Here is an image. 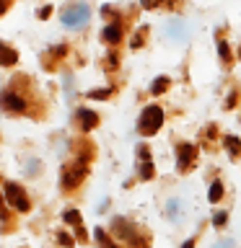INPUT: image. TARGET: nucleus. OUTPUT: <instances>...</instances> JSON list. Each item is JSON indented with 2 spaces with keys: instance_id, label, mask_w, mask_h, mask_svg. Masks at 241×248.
I'll return each instance as SVG.
<instances>
[{
  "instance_id": "0eeeda50",
  "label": "nucleus",
  "mask_w": 241,
  "mask_h": 248,
  "mask_svg": "<svg viewBox=\"0 0 241 248\" xmlns=\"http://www.w3.org/2000/svg\"><path fill=\"white\" fill-rule=\"evenodd\" d=\"M166 34L174 39V42H184L187 34H189V29H187L184 21H171L169 26H166Z\"/></svg>"
},
{
  "instance_id": "ddd939ff",
  "label": "nucleus",
  "mask_w": 241,
  "mask_h": 248,
  "mask_svg": "<svg viewBox=\"0 0 241 248\" xmlns=\"http://www.w3.org/2000/svg\"><path fill=\"white\" fill-rule=\"evenodd\" d=\"M120 36H122L120 26H106V29H104V42L114 44V42H120Z\"/></svg>"
},
{
  "instance_id": "5701e85b",
  "label": "nucleus",
  "mask_w": 241,
  "mask_h": 248,
  "mask_svg": "<svg viewBox=\"0 0 241 248\" xmlns=\"http://www.w3.org/2000/svg\"><path fill=\"white\" fill-rule=\"evenodd\" d=\"M91 96H93V98H106V96H109V91H93Z\"/></svg>"
},
{
  "instance_id": "9d476101",
  "label": "nucleus",
  "mask_w": 241,
  "mask_h": 248,
  "mask_svg": "<svg viewBox=\"0 0 241 248\" xmlns=\"http://www.w3.org/2000/svg\"><path fill=\"white\" fill-rule=\"evenodd\" d=\"M78 122H81L83 129H93V127H96V122H99V116L93 111H88V108H81V111H78Z\"/></svg>"
},
{
  "instance_id": "aec40b11",
  "label": "nucleus",
  "mask_w": 241,
  "mask_h": 248,
  "mask_svg": "<svg viewBox=\"0 0 241 248\" xmlns=\"http://www.w3.org/2000/svg\"><path fill=\"white\" fill-rule=\"evenodd\" d=\"M57 240H60L62 246H73V238H70L68 232H60V235H57Z\"/></svg>"
},
{
  "instance_id": "4468645a",
  "label": "nucleus",
  "mask_w": 241,
  "mask_h": 248,
  "mask_svg": "<svg viewBox=\"0 0 241 248\" xmlns=\"http://www.w3.org/2000/svg\"><path fill=\"white\" fill-rule=\"evenodd\" d=\"M221 197H223V186H221V181H215V184H210V191H207V199L213 202H221Z\"/></svg>"
},
{
  "instance_id": "1a4fd4ad",
  "label": "nucleus",
  "mask_w": 241,
  "mask_h": 248,
  "mask_svg": "<svg viewBox=\"0 0 241 248\" xmlns=\"http://www.w3.org/2000/svg\"><path fill=\"white\" fill-rule=\"evenodd\" d=\"M166 215L171 217L174 222H182L184 220V209H182V202L179 199H169V204H166Z\"/></svg>"
},
{
  "instance_id": "a211bd4d",
  "label": "nucleus",
  "mask_w": 241,
  "mask_h": 248,
  "mask_svg": "<svg viewBox=\"0 0 241 248\" xmlns=\"http://www.w3.org/2000/svg\"><path fill=\"white\" fill-rule=\"evenodd\" d=\"M218 49H221L223 60H231V52H228V46H225V42H218Z\"/></svg>"
},
{
  "instance_id": "7ed1b4c3",
  "label": "nucleus",
  "mask_w": 241,
  "mask_h": 248,
  "mask_svg": "<svg viewBox=\"0 0 241 248\" xmlns=\"http://www.w3.org/2000/svg\"><path fill=\"white\" fill-rule=\"evenodd\" d=\"M5 199H8V204H11V207H16V209H18V212H29V197H26V194H23V189H21V186L18 184H5Z\"/></svg>"
},
{
  "instance_id": "423d86ee",
  "label": "nucleus",
  "mask_w": 241,
  "mask_h": 248,
  "mask_svg": "<svg viewBox=\"0 0 241 248\" xmlns=\"http://www.w3.org/2000/svg\"><path fill=\"white\" fill-rule=\"evenodd\" d=\"M62 220H65L68 225H73V228L78 230V240H88V235H86V230H83V225H81V215H78V209H65Z\"/></svg>"
},
{
  "instance_id": "6e6552de",
  "label": "nucleus",
  "mask_w": 241,
  "mask_h": 248,
  "mask_svg": "<svg viewBox=\"0 0 241 248\" xmlns=\"http://www.w3.org/2000/svg\"><path fill=\"white\" fill-rule=\"evenodd\" d=\"M194 155H197L194 145H179V170H187V168H189V163H192Z\"/></svg>"
},
{
  "instance_id": "4be33fe9",
  "label": "nucleus",
  "mask_w": 241,
  "mask_h": 248,
  "mask_svg": "<svg viewBox=\"0 0 241 248\" xmlns=\"http://www.w3.org/2000/svg\"><path fill=\"white\" fill-rule=\"evenodd\" d=\"M138 158H140V160H148V147H145V145L138 147Z\"/></svg>"
},
{
  "instance_id": "9b49d317",
  "label": "nucleus",
  "mask_w": 241,
  "mask_h": 248,
  "mask_svg": "<svg viewBox=\"0 0 241 248\" xmlns=\"http://www.w3.org/2000/svg\"><path fill=\"white\" fill-rule=\"evenodd\" d=\"M16 60H18V54H16L13 49H8L5 44H0V65L11 67V65H16Z\"/></svg>"
},
{
  "instance_id": "393cba45",
  "label": "nucleus",
  "mask_w": 241,
  "mask_h": 248,
  "mask_svg": "<svg viewBox=\"0 0 241 248\" xmlns=\"http://www.w3.org/2000/svg\"><path fill=\"white\" fill-rule=\"evenodd\" d=\"M5 5H8V0H0V13L5 11Z\"/></svg>"
},
{
  "instance_id": "f03ea898",
  "label": "nucleus",
  "mask_w": 241,
  "mask_h": 248,
  "mask_svg": "<svg viewBox=\"0 0 241 248\" xmlns=\"http://www.w3.org/2000/svg\"><path fill=\"white\" fill-rule=\"evenodd\" d=\"M163 124V111L161 106H148L143 114H140V122H138V132L140 135H153Z\"/></svg>"
},
{
  "instance_id": "b1692460",
  "label": "nucleus",
  "mask_w": 241,
  "mask_h": 248,
  "mask_svg": "<svg viewBox=\"0 0 241 248\" xmlns=\"http://www.w3.org/2000/svg\"><path fill=\"white\" fill-rule=\"evenodd\" d=\"M161 0H143V8H155Z\"/></svg>"
},
{
  "instance_id": "412c9836",
  "label": "nucleus",
  "mask_w": 241,
  "mask_h": 248,
  "mask_svg": "<svg viewBox=\"0 0 241 248\" xmlns=\"http://www.w3.org/2000/svg\"><path fill=\"white\" fill-rule=\"evenodd\" d=\"M225 220H228V215H225V212H218V215L213 217V222H215V225H225Z\"/></svg>"
},
{
  "instance_id": "dca6fc26",
  "label": "nucleus",
  "mask_w": 241,
  "mask_h": 248,
  "mask_svg": "<svg viewBox=\"0 0 241 248\" xmlns=\"http://www.w3.org/2000/svg\"><path fill=\"white\" fill-rule=\"evenodd\" d=\"M93 235H96V240L101 243V248H114V243H112V240L106 238V232L101 230V228H96V232H93Z\"/></svg>"
},
{
  "instance_id": "39448f33",
  "label": "nucleus",
  "mask_w": 241,
  "mask_h": 248,
  "mask_svg": "<svg viewBox=\"0 0 241 248\" xmlns=\"http://www.w3.org/2000/svg\"><path fill=\"white\" fill-rule=\"evenodd\" d=\"M0 108H5V111H23V108H26V101L21 96H16V93H3V96H0Z\"/></svg>"
},
{
  "instance_id": "20e7f679",
  "label": "nucleus",
  "mask_w": 241,
  "mask_h": 248,
  "mask_svg": "<svg viewBox=\"0 0 241 248\" xmlns=\"http://www.w3.org/2000/svg\"><path fill=\"white\" fill-rule=\"evenodd\" d=\"M86 173H88V168H86V163H75V166L65 168V173H62V186L65 189H73V186H78L86 178Z\"/></svg>"
},
{
  "instance_id": "f257e3e1",
  "label": "nucleus",
  "mask_w": 241,
  "mask_h": 248,
  "mask_svg": "<svg viewBox=\"0 0 241 248\" xmlns=\"http://www.w3.org/2000/svg\"><path fill=\"white\" fill-rule=\"evenodd\" d=\"M88 18H91V8L86 3H73L62 11V23H65L68 29H81Z\"/></svg>"
},
{
  "instance_id": "bb28decb",
  "label": "nucleus",
  "mask_w": 241,
  "mask_h": 248,
  "mask_svg": "<svg viewBox=\"0 0 241 248\" xmlns=\"http://www.w3.org/2000/svg\"><path fill=\"white\" fill-rule=\"evenodd\" d=\"M0 209H3V199H0Z\"/></svg>"
},
{
  "instance_id": "6ab92c4d",
  "label": "nucleus",
  "mask_w": 241,
  "mask_h": 248,
  "mask_svg": "<svg viewBox=\"0 0 241 248\" xmlns=\"http://www.w3.org/2000/svg\"><path fill=\"white\" fill-rule=\"evenodd\" d=\"M213 248H233V240L231 238H223V240H218Z\"/></svg>"
},
{
  "instance_id": "a878e982",
  "label": "nucleus",
  "mask_w": 241,
  "mask_h": 248,
  "mask_svg": "<svg viewBox=\"0 0 241 248\" xmlns=\"http://www.w3.org/2000/svg\"><path fill=\"white\" fill-rule=\"evenodd\" d=\"M182 248H194V243H192V240H187V243H184Z\"/></svg>"
},
{
  "instance_id": "f8f14e48",
  "label": "nucleus",
  "mask_w": 241,
  "mask_h": 248,
  "mask_svg": "<svg viewBox=\"0 0 241 248\" xmlns=\"http://www.w3.org/2000/svg\"><path fill=\"white\" fill-rule=\"evenodd\" d=\"M223 142H225V150H228V155H239V153H241V140H239V137L228 135Z\"/></svg>"
},
{
  "instance_id": "f3484780",
  "label": "nucleus",
  "mask_w": 241,
  "mask_h": 248,
  "mask_svg": "<svg viewBox=\"0 0 241 248\" xmlns=\"http://www.w3.org/2000/svg\"><path fill=\"white\" fill-rule=\"evenodd\" d=\"M151 176H153V163L151 160H143V163H140V178H145V181H148Z\"/></svg>"
},
{
  "instance_id": "2eb2a0df",
  "label": "nucleus",
  "mask_w": 241,
  "mask_h": 248,
  "mask_svg": "<svg viewBox=\"0 0 241 248\" xmlns=\"http://www.w3.org/2000/svg\"><path fill=\"white\" fill-rule=\"evenodd\" d=\"M169 88V78H155V83L151 85V93L153 96H158V93H163Z\"/></svg>"
}]
</instances>
